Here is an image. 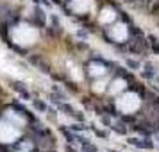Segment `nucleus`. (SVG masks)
<instances>
[{
	"label": "nucleus",
	"mask_w": 159,
	"mask_h": 152,
	"mask_svg": "<svg viewBox=\"0 0 159 152\" xmlns=\"http://www.w3.org/2000/svg\"><path fill=\"white\" fill-rule=\"evenodd\" d=\"M129 48L132 52H143L145 50V39H141V38H134V39H130Z\"/></svg>",
	"instance_id": "obj_1"
},
{
	"label": "nucleus",
	"mask_w": 159,
	"mask_h": 152,
	"mask_svg": "<svg viewBox=\"0 0 159 152\" xmlns=\"http://www.w3.org/2000/svg\"><path fill=\"white\" fill-rule=\"evenodd\" d=\"M125 86H127V84H125V81L118 79V81H115V82H113V86H111V91H113V93H118V91H120V90H123Z\"/></svg>",
	"instance_id": "obj_2"
},
{
	"label": "nucleus",
	"mask_w": 159,
	"mask_h": 152,
	"mask_svg": "<svg viewBox=\"0 0 159 152\" xmlns=\"http://www.w3.org/2000/svg\"><path fill=\"white\" fill-rule=\"evenodd\" d=\"M113 129H115L116 132H120V134H125V132H127V129H123V125H122V123H116V125L113 127Z\"/></svg>",
	"instance_id": "obj_3"
},
{
	"label": "nucleus",
	"mask_w": 159,
	"mask_h": 152,
	"mask_svg": "<svg viewBox=\"0 0 159 152\" xmlns=\"http://www.w3.org/2000/svg\"><path fill=\"white\" fill-rule=\"evenodd\" d=\"M127 66H130V68H138V63H136V61H130V59H127Z\"/></svg>",
	"instance_id": "obj_4"
},
{
	"label": "nucleus",
	"mask_w": 159,
	"mask_h": 152,
	"mask_svg": "<svg viewBox=\"0 0 159 152\" xmlns=\"http://www.w3.org/2000/svg\"><path fill=\"white\" fill-rule=\"evenodd\" d=\"M36 108H38V109H45V106L41 104V102H36Z\"/></svg>",
	"instance_id": "obj_5"
},
{
	"label": "nucleus",
	"mask_w": 159,
	"mask_h": 152,
	"mask_svg": "<svg viewBox=\"0 0 159 152\" xmlns=\"http://www.w3.org/2000/svg\"><path fill=\"white\" fill-rule=\"evenodd\" d=\"M154 50L159 52V43H154Z\"/></svg>",
	"instance_id": "obj_6"
}]
</instances>
